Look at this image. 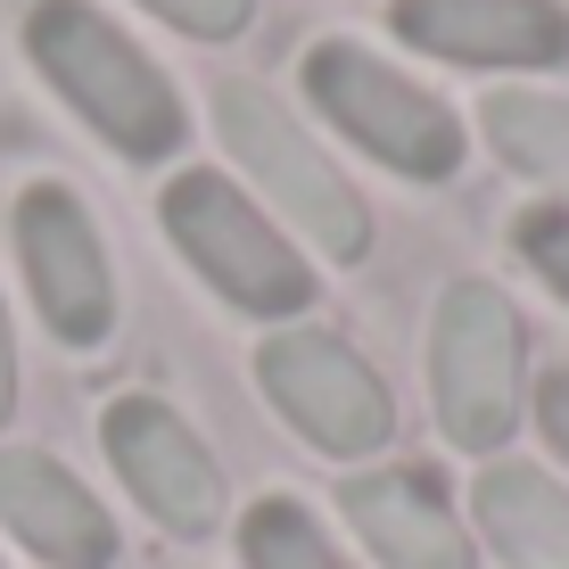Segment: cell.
<instances>
[{"label":"cell","mask_w":569,"mask_h":569,"mask_svg":"<svg viewBox=\"0 0 569 569\" xmlns=\"http://www.w3.org/2000/svg\"><path fill=\"white\" fill-rule=\"evenodd\" d=\"M26 50H33V67L50 74V91L83 116L108 149L141 157V166L182 149V100H173V83L132 50V33L116 26V17L91 9V0H33Z\"/></svg>","instance_id":"obj_1"},{"label":"cell","mask_w":569,"mask_h":569,"mask_svg":"<svg viewBox=\"0 0 569 569\" xmlns=\"http://www.w3.org/2000/svg\"><path fill=\"white\" fill-rule=\"evenodd\" d=\"M214 132H223V149L257 173V190L306 231L313 248H322V257L356 264L363 248H371L363 199L347 190V173L298 132V116L272 100V91H257V83H214Z\"/></svg>","instance_id":"obj_2"},{"label":"cell","mask_w":569,"mask_h":569,"mask_svg":"<svg viewBox=\"0 0 569 569\" xmlns=\"http://www.w3.org/2000/svg\"><path fill=\"white\" fill-rule=\"evenodd\" d=\"M306 91L347 141H363L380 166L413 173V182H446L462 166L455 108L429 100L421 83H405L397 67H380L363 42H313L306 50Z\"/></svg>","instance_id":"obj_3"},{"label":"cell","mask_w":569,"mask_h":569,"mask_svg":"<svg viewBox=\"0 0 569 569\" xmlns=\"http://www.w3.org/2000/svg\"><path fill=\"white\" fill-rule=\"evenodd\" d=\"M520 313L503 289L455 281L438 298V330H429V388H438V421L446 438L487 455L512 438L520 421Z\"/></svg>","instance_id":"obj_4"},{"label":"cell","mask_w":569,"mask_h":569,"mask_svg":"<svg viewBox=\"0 0 569 569\" xmlns=\"http://www.w3.org/2000/svg\"><path fill=\"white\" fill-rule=\"evenodd\" d=\"M166 231H173V248L248 313H298L313 298L306 257L223 182V173H173L166 182Z\"/></svg>","instance_id":"obj_5"},{"label":"cell","mask_w":569,"mask_h":569,"mask_svg":"<svg viewBox=\"0 0 569 569\" xmlns=\"http://www.w3.org/2000/svg\"><path fill=\"white\" fill-rule=\"evenodd\" d=\"M264 388L322 455H371L397 429V405H388L380 371L347 339H330V330H281L264 347Z\"/></svg>","instance_id":"obj_6"},{"label":"cell","mask_w":569,"mask_h":569,"mask_svg":"<svg viewBox=\"0 0 569 569\" xmlns=\"http://www.w3.org/2000/svg\"><path fill=\"white\" fill-rule=\"evenodd\" d=\"M17 257H26L33 306L67 347H100L116 330V281H108V248L91 231V214L74 190L33 182L17 199Z\"/></svg>","instance_id":"obj_7"},{"label":"cell","mask_w":569,"mask_h":569,"mask_svg":"<svg viewBox=\"0 0 569 569\" xmlns=\"http://www.w3.org/2000/svg\"><path fill=\"white\" fill-rule=\"evenodd\" d=\"M100 438H108V462L124 470V487L173 537H207V528L223 520V470H214V455L157 397H116Z\"/></svg>","instance_id":"obj_8"},{"label":"cell","mask_w":569,"mask_h":569,"mask_svg":"<svg viewBox=\"0 0 569 569\" xmlns=\"http://www.w3.org/2000/svg\"><path fill=\"white\" fill-rule=\"evenodd\" d=\"M397 33L455 67H561L569 9L561 0H397Z\"/></svg>","instance_id":"obj_9"},{"label":"cell","mask_w":569,"mask_h":569,"mask_svg":"<svg viewBox=\"0 0 569 569\" xmlns=\"http://www.w3.org/2000/svg\"><path fill=\"white\" fill-rule=\"evenodd\" d=\"M0 520L50 569H108L116 561V520L91 503V487L67 462L33 455V446H0Z\"/></svg>","instance_id":"obj_10"},{"label":"cell","mask_w":569,"mask_h":569,"mask_svg":"<svg viewBox=\"0 0 569 569\" xmlns=\"http://www.w3.org/2000/svg\"><path fill=\"white\" fill-rule=\"evenodd\" d=\"M339 503L388 569H470V545L429 470H363V479H347Z\"/></svg>","instance_id":"obj_11"},{"label":"cell","mask_w":569,"mask_h":569,"mask_svg":"<svg viewBox=\"0 0 569 569\" xmlns=\"http://www.w3.org/2000/svg\"><path fill=\"white\" fill-rule=\"evenodd\" d=\"M479 528L512 569H569V496L528 462H496L479 479Z\"/></svg>","instance_id":"obj_12"},{"label":"cell","mask_w":569,"mask_h":569,"mask_svg":"<svg viewBox=\"0 0 569 569\" xmlns=\"http://www.w3.org/2000/svg\"><path fill=\"white\" fill-rule=\"evenodd\" d=\"M479 116H487V141L503 149V166L569 190V100H553V91H496Z\"/></svg>","instance_id":"obj_13"},{"label":"cell","mask_w":569,"mask_h":569,"mask_svg":"<svg viewBox=\"0 0 569 569\" xmlns=\"http://www.w3.org/2000/svg\"><path fill=\"white\" fill-rule=\"evenodd\" d=\"M248 569H347L339 553H330V537L313 528V512H298L289 496H272L248 512Z\"/></svg>","instance_id":"obj_14"},{"label":"cell","mask_w":569,"mask_h":569,"mask_svg":"<svg viewBox=\"0 0 569 569\" xmlns=\"http://www.w3.org/2000/svg\"><path fill=\"white\" fill-rule=\"evenodd\" d=\"M149 17H166V26H182L190 42H231V33L248 26V9L257 0H141Z\"/></svg>","instance_id":"obj_15"},{"label":"cell","mask_w":569,"mask_h":569,"mask_svg":"<svg viewBox=\"0 0 569 569\" xmlns=\"http://www.w3.org/2000/svg\"><path fill=\"white\" fill-rule=\"evenodd\" d=\"M520 248H528V264L545 272V281L569 298V207H537V214H520Z\"/></svg>","instance_id":"obj_16"},{"label":"cell","mask_w":569,"mask_h":569,"mask_svg":"<svg viewBox=\"0 0 569 569\" xmlns=\"http://www.w3.org/2000/svg\"><path fill=\"white\" fill-rule=\"evenodd\" d=\"M537 413H545V438L561 446L569 455V371H553V380H545V397H537Z\"/></svg>","instance_id":"obj_17"},{"label":"cell","mask_w":569,"mask_h":569,"mask_svg":"<svg viewBox=\"0 0 569 569\" xmlns=\"http://www.w3.org/2000/svg\"><path fill=\"white\" fill-rule=\"evenodd\" d=\"M17 405V347H9V313H0V421Z\"/></svg>","instance_id":"obj_18"}]
</instances>
